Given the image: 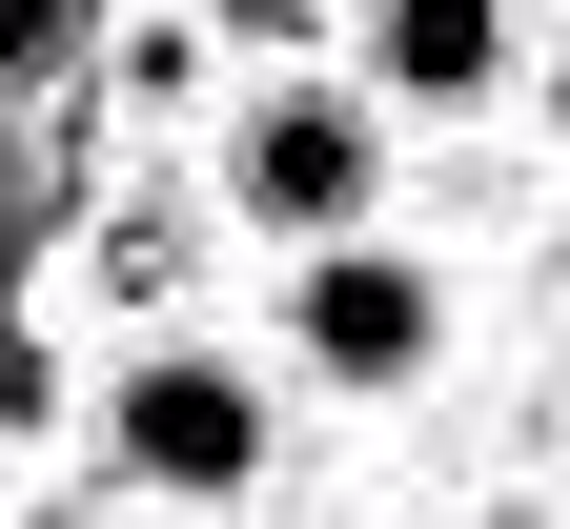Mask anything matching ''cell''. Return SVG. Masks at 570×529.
<instances>
[{
    "label": "cell",
    "instance_id": "cell-6",
    "mask_svg": "<svg viewBox=\"0 0 570 529\" xmlns=\"http://www.w3.org/2000/svg\"><path fill=\"white\" fill-rule=\"evenodd\" d=\"M326 21V0H225V41H306Z\"/></svg>",
    "mask_w": 570,
    "mask_h": 529
},
{
    "label": "cell",
    "instance_id": "cell-3",
    "mask_svg": "<svg viewBox=\"0 0 570 529\" xmlns=\"http://www.w3.org/2000/svg\"><path fill=\"white\" fill-rule=\"evenodd\" d=\"M367 184H387V143H367V102H245L225 123V204L245 224H285V245H346V224H367Z\"/></svg>",
    "mask_w": 570,
    "mask_h": 529
},
{
    "label": "cell",
    "instance_id": "cell-8",
    "mask_svg": "<svg viewBox=\"0 0 570 529\" xmlns=\"http://www.w3.org/2000/svg\"><path fill=\"white\" fill-rule=\"evenodd\" d=\"M489 529H550V509H489Z\"/></svg>",
    "mask_w": 570,
    "mask_h": 529
},
{
    "label": "cell",
    "instance_id": "cell-4",
    "mask_svg": "<svg viewBox=\"0 0 570 529\" xmlns=\"http://www.w3.org/2000/svg\"><path fill=\"white\" fill-rule=\"evenodd\" d=\"M367 82L428 102V123L489 102V82H510V0H367Z\"/></svg>",
    "mask_w": 570,
    "mask_h": 529
},
{
    "label": "cell",
    "instance_id": "cell-7",
    "mask_svg": "<svg viewBox=\"0 0 570 529\" xmlns=\"http://www.w3.org/2000/svg\"><path fill=\"white\" fill-rule=\"evenodd\" d=\"M550 143H570V41H550Z\"/></svg>",
    "mask_w": 570,
    "mask_h": 529
},
{
    "label": "cell",
    "instance_id": "cell-2",
    "mask_svg": "<svg viewBox=\"0 0 570 529\" xmlns=\"http://www.w3.org/2000/svg\"><path fill=\"white\" fill-rule=\"evenodd\" d=\"M285 346H306V388H428V366H449V306H428V265H387V245H306Z\"/></svg>",
    "mask_w": 570,
    "mask_h": 529
},
{
    "label": "cell",
    "instance_id": "cell-1",
    "mask_svg": "<svg viewBox=\"0 0 570 529\" xmlns=\"http://www.w3.org/2000/svg\"><path fill=\"white\" fill-rule=\"evenodd\" d=\"M102 448L142 489H184V509H225V489H265V388L225 346H142L122 388H102Z\"/></svg>",
    "mask_w": 570,
    "mask_h": 529
},
{
    "label": "cell",
    "instance_id": "cell-5",
    "mask_svg": "<svg viewBox=\"0 0 570 529\" xmlns=\"http://www.w3.org/2000/svg\"><path fill=\"white\" fill-rule=\"evenodd\" d=\"M82 21H102V0H0V82H41V61H82Z\"/></svg>",
    "mask_w": 570,
    "mask_h": 529
}]
</instances>
